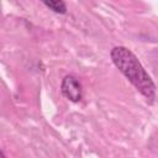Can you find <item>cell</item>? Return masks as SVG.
<instances>
[{
  "label": "cell",
  "mask_w": 158,
  "mask_h": 158,
  "mask_svg": "<svg viewBox=\"0 0 158 158\" xmlns=\"http://www.w3.org/2000/svg\"><path fill=\"white\" fill-rule=\"evenodd\" d=\"M49 10H52L56 14H65L67 12V5L63 0H41Z\"/></svg>",
  "instance_id": "3"
},
{
  "label": "cell",
  "mask_w": 158,
  "mask_h": 158,
  "mask_svg": "<svg viewBox=\"0 0 158 158\" xmlns=\"http://www.w3.org/2000/svg\"><path fill=\"white\" fill-rule=\"evenodd\" d=\"M110 57L115 67L126 77L137 91H139L146 100L152 104L156 99V85L136 54L127 47L116 46L111 49Z\"/></svg>",
  "instance_id": "1"
},
{
  "label": "cell",
  "mask_w": 158,
  "mask_h": 158,
  "mask_svg": "<svg viewBox=\"0 0 158 158\" xmlns=\"http://www.w3.org/2000/svg\"><path fill=\"white\" fill-rule=\"evenodd\" d=\"M60 91H62L63 96L72 102H78L83 98L81 84H80L79 79L73 74H68L62 79Z\"/></svg>",
  "instance_id": "2"
}]
</instances>
